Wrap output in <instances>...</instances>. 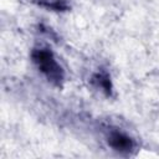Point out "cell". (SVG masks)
<instances>
[{
    "instance_id": "1",
    "label": "cell",
    "mask_w": 159,
    "mask_h": 159,
    "mask_svg": "<svg viewBox=\"0 0 159 159\" xmlns=\"http://www.w3.org/2000/svg\"><path fill=\"white\" fill-rule=\"evenodd\" d=\"M32 60L37 68L48 78V81L56 84L61 83L63 80V71L51 51L46 48H36L32 51Z\"/></svg>"
},
{
    "instance_id": "2",
    "label": "cell",
    "mask_w": 159,
    "mask_h": 159,
    "mask_svg": "<svg viewBox=\"0 0 159 159\" xmlns=\"http://www.w3.org/2000/svg\"><path fill=\"white\" fill-rule=\"evenodd\" d=\"M107 142L114 150L118 152H129L134 145L133 140L119 130H111Z\"/></svg>"
},
{
    "instance_id": "3",
    "label": "cell",
    "mask_w": 159,
    "mask_h": 159,
    "mask_svg": "<svg viewBox=\"0 0 159 159\" xmlns=\"http://www.w3.org/2000/svg\"><path fill=\"white\" fill-rule=\"evenodd\" d=\"M39 4H41L46 7L53 9V10H65L67 7L62 0H40Z\"/></svg>"
},
{
    "instance_id": "4",
    "label": "cell",
    "mask_w": 159,
    "mask_h": 159,
    "mask_svg": "<svg viewBox=\"0 0 159 159\" xmlns=\"http://www.w3.org/2000/svg\"><path fill=\"white\" fill-rule=\"evenodd\" d=\"M94 78L97 80L98 86H101L103 89H106L107 92L111 89V81H109V78L107 76H104V75H97Z\"/></svg>"
}]
</instances>
